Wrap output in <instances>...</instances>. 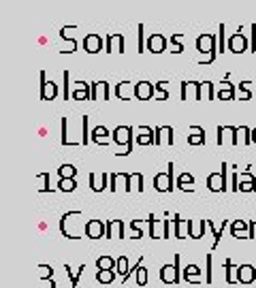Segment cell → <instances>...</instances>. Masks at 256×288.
<instances>
[{"instance_id": "cell-1", "label": "cell", "mask_w": 256, "mask_h": 288, "mask_svg": "<svg viewBox=\"0 0 256 288\" xmlns=\"http://www.w3.org/2000/svg\"><path fill=\"white\" fill-rule=\"evenodd\" d=\"M196 49L201 54H207L203 60H198V66H205V64H211L218 56V49H216V36L214 34H201L196 38Z\"/></svg>"}, {"instance_id": "cell-2", "label": "cell", "mask_w": 256, "mask_h": 288, "mask_svg": "<svg viewBox=\"0 0 256 288\" xmlns=\"http://www.w3.org/2000/svg\"><path fill=\"white\" fill-rule=\"evenodd\" d=\"M179 262H182V254H175L173 256V265H162L160 267V280L164 282V284H179L184 278H182V271L184 269L179 267Z\"/></svg>"}, {"instance_id": "cell-3", "label": "cell", "mask_w": 256, "mask_h": 288, "mask_svg": "<svg viewBox=\"0 0 256 288\" xmlns=\"http://www.w3.org/2000/svg\"><path fill=\"white\" fill-rule=\"evenodd\" d=\"M111 134H113V143L118 147H124L118 156H128L132 152V126H118Z\"/></svg>"}, {"instance_id": "cell-4", "label": "cell", "mask_w": 256, "mask_h": 288, "mask_svg": "<svg viewBox=\"0 0 256 288\" xmlns=\"http://www.w3.org/2000/svg\"><path fill=\"white\" fill-rule=\"evenodd\" d=\"M226 169H228V164L222 162V171L220 173H211V175L207 177V188L211 192H226L230 188L228 182H226Z\"/></svg>"}, {"instance_id": "cell-5", "label": "cell", "mask_w": 256, "mask_h": 288, "mask_svg": "<svg viewBox=\"0 0 256 288\" xmlns=\"http://www.w3.org/2000/svg\"><path fill=\"white\" fill-rule=\"evenodd\" d=\"M173 171H175V164L169 162L166 164V173H158L156 177H154V188L158 192H173Z\"/></svg>"}, {"instance_id": "cell-6", "label": "cell", "mask_w": 256, "mask_h": 288, "mask_svg": "<svg viewBox=\"0 0 256 288\" xmlns=\"http://www.w3.org/2000/svg\"><path fill=\"white\" fill-rule=\"evenodd\" d=\"M107 235V224L102 220H88L86 222V237L88 239H102Z\"/></svg>"}, {"instance_id": "cell-7", "label": "cell", "mask_w": 256, "mask_h": 288, "mask_svg": "<svg viewBox=\"0 0 256 288\" xmlns=\"http://www.w3.org/2000/svg\"><path fill=\"white\" fill-rule=\"evenodd\" d=\"M115 96L120 100H130V98H137V83L132 81H122L115 86Z\"/></svg>"}, {"instance_id": "cell-8", "label": "cell", "mask_w": 256, "mask_h": 288, "mask_svg": "<svg viewBox=\"0 0 256 288\" xmlns=\"http://www.w3.org/2000/svg\"><path fill=\"white\" fill-rule=\"evenodd\" d=\"M58 96V83L47 81V77L41 70V98L43 100H56Z\"/></svg>"}, {"instance_id": "cell-9", "label": "cell", "mask_w": 256, "mask_h": 288, "mask_svg": "<svg viewBox=\"0 0 256 288\" xmlns=\"http://www.w3.org/2000/svg\"><path fill=\"white\" fill-rule=\"evenodd\" d=\"M70 98H75V100L90 98L92 100V86H88V83H83V81H75L73 90H70Z\"/></svg>"}, {"instance_id": "cell-10", "label": "cell", "mask_w": 256, "mask_h": 288, "mask_svg": "<svg viewBox=\"0 0 256 288\" xmlns=\"http://www.w3.org/2000/svg\"><path fill=\"white\" fill-rule=\"evenodd\" d=\"M173 128L171 126H158L156 128V137H154V143L156 145H173Z\"/></svg>"}, {"instance_id": "cell-11", "label": "cell", "mask_w": 256, "mask_h": 288, "mask_svg": "<svg viewBox=\"0 0 256 288\" xmlns=\"http://www.w3.org/2000/svg\"><path fill=\"white\" fill-rule=\"evenodd\" d=\"M190 94H192V100H198V83L196 81H182L179 83V98L188 100Z\"/></svg>"}, {"instance_id": "cell-12", "label": "cell", "mask_w": 256, "mask_h": 288, "mask_svg": "<svg viewBox=\"0 0 256 288\" xmlns=\"http://www.w3.org/2000/svg\"><path fill=\"white\" fill-rule=\"evenodd\" d=\"M105 41H107V45H105L107 54H113V51L124 54V36H122V34H107Z\"/></svg>"}, {"instance_id": "cell-13", "label": "cell", "mask_w": 256, "mask_h": 288, "mask_svg": "<svg viewBox=\"0 0 256 288\" xmlns=\"http://www.w3.org/2000/svg\"><path fill=\"white\" fill-rule=\"evenodd\" d=\"M83 47H86L88 54H98V51L102 49V36L96 34V32L86 34V38H83Z\"/></svg>"}, {"instance_id": "cell-14", "label": "cell", "mask_w": 256, "mask_h": 288, "mask_svg": "<svg viewBox=\"0 0 256 288\" xmlns=\"http://www.w3.org/2000/svg\"><path fill=\"white\" fill-rule=\"evenodd\" d=\"M164 49H166V36L156 32V34H152L147 38V51H152V54H162Z\"/></svg>"}, {"instance_id": "cell-15", "label": "cell", "mask_w": 256, "mask_h": 288, "mask_svg": "<svg viewBox=\"0 0 256 288\" xmlns=\"http://www.w3.org/2000/svg\"><path fill=\"white\" fill-rule=\"evenodd\" d=\"M107 235H105V239H122L124 237V222L122 220H107Z\"/></svg>"}, {"instance_id": "cell-16", "label": "cell", "mask_w": 256, "mask_h": 288, "mask_svg": "<svg viewBox=\"0 0 256 288\" xmlns=\"http://www.w3.org/2000/svg\"><path fill=\"white\" fill-rule=\"evenodd\" d=\"M107 182H109V173H90V188L94 192H102L105 188H109Z\"/></svg>"}, {"instance_id": "cell-17", "label": "cell", "mask_w": 256, "mask_h": 288, "mask_svg": "<svg viewBox=\"0 0 256 288\" xmlns=\"http://www.w3.org/2000/svg\"><path fill=\"white\" fill-rule=\"evenodd\" d=\"M228 49L233 51V54H243V51L248 49V41H246V36H243L241 32H235V34L228 38Z\"/></svg>"}, {"instance_id": "cell-18", "label": "cell", "mask_w": 256, "mask_h": 288, "mask_svg": "<svg viewBox=\"0 0 256 288\" xmlns=\"http://www.w3.org/2000/svg\"><path fill=\"white\" fill-rule=\"evenodd\" d=\"M207 228V220H188V237L190 239H201Z\"/></svg>"}, {"instance_id": "cell-19", "label": "cell", "mask_w": 256, "mask_h": 288, "mask_svg": "<svg viewBox=\"0 0 256 288\" xmlns=\"http://www.w3.org/2000/svg\"><path fill=\"white\" fill-rule=\"evenodd\" d=\"M216 143L218 145H224V143H233L235 145V126H218Z\"/></svg>"}, {"instance_id": "cell-20", "label": "cell", "mask_w": 256, "mask_h": 288, "mask_svg": "<svg viewBox=\"0 0 256 288\" xmlns=\"http://www.w3.org/2000/svg\"><path fill=\"white\" fill-rule=\"evenodd\" d=\"M92 86V100H109V83L107 81H94Z\"/></svg>"}, {"instance_id": "cell-21", "label": "cell", "mask_w": 256, "mask_h": 288, "mask_svg": "<svg viewBox=\"0 0 256 288\" xmlns=\"http://www.w3.org/2000/svg\"><path fill=\"white\" fill-rule=\"evenodd\" d=\"M182 278L184 282H188V284H201V269L196 265H186L184 271H182Z\"/></svg>"}, {"instance_id": "cell-22", "label": "cell", "mask_w": 256, "mask_h": 288, "mask_svg": "<svg viewBox=\"0 0 256 288\" xmlns=\"http://www.w3.org/2000/svg\"><path fill=\"white\" fill-rule=\"evenodd\" d=\"M248 230H250V222L246 220H233L230 224V235L237 239H248Z\"/></svg>"}, {"instance_id": "cell-23", "label": "cell", "mask_w": 256, "mask_h": 288, "mask_svg": "<svg viewBox=\"0 0 256 288\" xmlns=\"http://www.w3.org/2000/svg\"><path fill=\"white\" fill-rule=\"evenodd\" d=\"M154 92H156V86H154V83H150V81H139L137 83V98L139 100H150L154 96Z\"/></svg>"}, {"instance_id": "cell-24", "label": "cell", "mask_w": 256, "mask_h": 288, "mask_svg": "<svg viewBox=\"0 0 256 288\" xmlns=\"http://www.w3.org/2000/svg\"><path fill=\"white\" fill-rule=\"evenodd\" d=\"M256 280V267L254 265H239V284H252Z\"/></svg>"}, {"instance_id": "cell-25", "label": "cell", "mask_w": 256, "mask_h": 288, "mask_svg": "<svg viewBox=\"0 0 256 288\" xmlns=\"http://www.w3.org/2000/svg\"><path fill=\"white\" fill-rule=\"evenodd\" d=\"M139 132H141V134H137V143L139 145H150V143H154V137H156V128L139 126Z\"/></svg>"}, {"instance_id": "cell-26", "label": "cell", "mask_w": 256, "mask_h": 288, "mask_svg": "<svg viewBox=\"0 0 256 288\" xmlns=\"http://www.w3.org/2000/svg\"><path fill=\"white\" fill-rule=\"evenodd\" d=\"M214 100L216 98V88L211 81H201L198 83V100Z\"/></svg>"}, {"instance_id": "cell-27", "label": "cell", "mask_w": 256, "mask_h": 288, "mask_svg": "<svg viewBox=\"0 0 256 288\" xmlns=\"http://www.w3.org/2000/svg\"><path fill=\"white\" fill-rule=\"evenodd\" d=\"M115 265H118V258H113V256L102 254L96 258V269L98 271H115Z\"/></svg>"}, {"instance_id": "cell-28", "label": "cell", "mask_w": 256, "mask_h": 288, "mask_svg": "<svg viewBox=\"0 0 256 288\" xmlns=\"http://www.w3.org/2000/svg\"><path fill=\"white\" fill-rule=\"evenodd\" d=\"M250 145L252 143V130L248 126H239L235 128V145Z\"/></svg>"}, {"instance_id": "cell-29", "label": "cell", "mask_w": 256, "mask_h": 288, "mask_svg": "<svg viewBox=\"0 0 256 288\" xmlns=\"http://www.w3.org/2000/svg\"><path fill=\"white\" fill-rule=\"evenodd\" d=\"M109 132L105 126H96L94 130H92V141L94 143H98V145H109V141H111L113 137H109Z\"/></svg>"}, {"instance_id": "cell-30", "label": "cell", "mask_w": 256, "mask_h": 288, "mask_svg": "<svg viewBox=\"0 0 256 288\" xmlns=\"http://www.w3.org/2000/svg\"><path fill=\"white\" fill-rule=\"evenodd\" d=\"M216 96L220 100H233V96H235V86L230 83L228 79H224L222 83H220V90L216 92Z\"/></svg>"}, {"instance_id": "cell-31", "label": "cell", "mask_w": 256, "mask_h": 288, "mask_svg": "<svg viewBox=\"0 0 256 288\" xmlns=\"http://www.w3.org/2000/svg\"><path fill=\"white\" fill-rule=\"evenodd\" d=\"M224 269H226V282L228 284H239V267L233 265V260H224Z\"/></svg>"}, {"instance_id": "cell-32", "label": "cell", "mask_w": 256, "mask_h": 288, "mask_svg": "<svg viewBox=\"0 0 256 288\" xmlns=\"http://www.w3.org/2000/svg\"><path fill=\"white\" fill-rule=\"evenodd\" d=\"M173 235L177 237V239H186V233H188V220H182L179 216H173Z\"/></svg>"}, {"instance_id": "cell-33", "label": "cell", "mask_w": 256, "mask_h": 288, "mask_svg": "<svg viewBox=\"0 0 256 288\" xmlns=\"http://www.w3.org/2000/svg\"><path fill=\"white\" fill-rule=\"evenodd\" d=\"M190 132H192V134H188V143L190 145H203L205 143V128L190 126Z\"/></svg>"}, {"instance_id": "cell-34", "label": "cell", "mask_w": 256, "mask_h": 288, "mask_svg": "<svg viewBox=\"0 0 256 288\" xmlns=\"http://www.w3.org/2000/svg\"><path fill=\"white\" fill-rule=\"evenodd\" d=\"M177 186L184 192H194V177H192L190 173H182V175L177 177Z\"/></svg>"}, {"instance_id": "cell-35", "label": "cell", "mask_w": 256, "mask_h": 288, "mask_svg": "<svg viewBox=\"0 0 256 288\" xmlns=\"http://www.w3.org/2000/svg\"><path fill=\"white\" fill-rule=\"evenodd\" d=\"M137 188V192H143V175L141 173H130L128 175V192Z\"/></svg>"}, {"instance_id": "cell-36", "label": "cell", "mask_w": 256, "mask_h": 288, "mask_svg": "<svg viewBox=\"0 0 256 288\" xmlns=\"http://www.w3.org/2000/svg\"><path fill=\"white\" fill-rule=\"evenodd\" d=\"M115 273H118L122 280H124L126 275L130 273V267H128V256H124V254L118 256V265H115Z\"/></svg>"}, {"instance_id": "cell-37", "label": "cell", "mask_w": 256, "mask_h": 288, "mask_svg": "<svg viewBox=\"0 0 256 288\" xmlns=\"http://www.w3.org/2000/svg\"><path fill=\"white\" fill-rule=\"evenodd\" d=\"M64 269L68 271V278H70V288H77V284H79V278H81V273L86 271V262L79 267V271H70V265H64Z\"/></svg>"}, {"instance_id": "cell-38", "label": "cell", "mask_w": 256, "mask_h": 288, "mask_svg": "<svg viewBox=\"0 0 256 288\" xmlns=\"http://www.w3.org/2000/svg\"><path fill=\"white\" fill-rule=\"evenodd\" d=\"M115 271H96V282H100V284H113L115 282Z\"/></svg>"}, {"instance_id": "cell-39", "label": "cell", "mask_w": 256, "mask_h": 288, "mask_svg": "<svg viewBox=\"0 0 256 288\" xmlns=\"http://www.w3.org/2000/svg\"><path fill=\"white\" fill-rule=\"evenodd\" d=\"M75 188H77L75 177H70V179H60V182H58V190H62V192H73Z\"/></svg>"}, {"instance_id": "cell-40", "label": "cell", "mask_w": 256, "mask_h": 288, "mask_svg": "<svg viewBox=\"0 0 256 288\" xmlns=\"http://www.w3.org/2000/svg\"><path fill=\"white\" fill-rule=\"evenodd\" d=\"M58 173H60V179H70V177H75L77 169L73 164H62L60 169H58Z\"/></svg>"}, {"instance_id": "cell-41", "label": "cell", "mask_w": 256, "mask_h": 288, "mask_svg": "<svg viewBox=\"0 0 256 288\" xmlns=\"http://www.w3.org/2000/svg\"><path fill=\"white\" fill-rule=\"evenodd\" d=\"M182 32H175V34H173L171 36V51H173V54H182V51H184V47H182V45H179V41H182Z\"/></svg>"}, {"instance_id": "cell-42", "label": "cell", "mask_w": 256, "mask_h": 288, "mask_svg": "<svg viewBox=\"0 0 256 288\" xmlns=\"http://www.w3.org/2000/svg\"><path fill=\"white\" fill-rule=\"evenodd\" d=\"M147 226H150V237H152V239H160L158 233H156V230H158V220L154 218V214L147 216Z\"/></svg>"}, {"instance_id": "cell-43", "label": "cell", "mask_w": 256, "mask_h": 288, "mask_svg": "<svg viewBox=\"0 0 256 288\" xmlns=\"http://www.w3.org/2000/svg\"><path fill=\"white\" fill-rule=\"evenodd\" d=\"M248 86H250V81H241L239 83V90H237V94H239L241 100H250V98H252V92L248 90Z\"/></svg>"}, {"instance_id": "cell-44", "label": "cell", "mask_w": 256, "mask_h": 288, "mask_svg": "<svg viewBox=\"0 0 256 288\" xmlns=\"http://www.w3.org/2000/svg\"><path fill=\"white\" fill-rule=\"evenodd\" d=\"M88 124H90V118L88 115H81V126H83V137H81V145H88L90 143V130H88Z\"/></svg>"}, {"instance_id": "cell-45", "label": "cell", "mask_w": 256, "mask_h": 288, "mask_svg": "<svg viewBox=\"0 0 256 288\" xmlns=\"http://www.w3.org/2000/svg\"><path fill=\"white\" fill-rule=\"evenodd\" d=\"M205 282L207 284L214 282V275H211V254H205Z\"/></svg>"}, {"instance_id": "cell-46", "label": "cell", "mask_w": 256, "mask_h": 288, "mask_svg": "<svg viewBox=\"0 0 256 288\" xmlns=\"http://www.w3.org/2000/svg\"><path fill=\"white\" fill-rule=\"evenodd\" d=\"M156 92L160 100H169V90H166V81H158L156 83Z\"/></svg>"}, {"instance_id": "cell-47", "label": "cell", "mask_w": 256, "mask_h": 288, "mask_svg": "<svg viewBox=\"0 0 256 288\" xmlns=\"http://www.w3.org/2000/svg\"><path fill=\"white\" fill-rule=\"evenodd\" d=\"M130 230H132V239H141L143 237V228H141V224H139V220H130Z\"/></svg>"}, {"instance_id": "cell-48", "label": "cell", "mask_w": 256, "mask_h": 288, "mask_svg": "<svg viewBox=\"0 0 256 288\" xmlns=\"http://www.w3.org/2000/svg\"><path fill=\"white\" fill-rule=\"evenodd\" d=\"M38 179L43 182V186L38 190H41V192H54V188L49 186V173H41V175H38Z\"/></svg>"}, {"instance_id": "cell-49", "label": "cell", "mask_w": 256, "mask_h": 288, "mask_svg": "<svg viewBox=\"0 0 256 288\" xmlns=\"http://www.w3.org/2000/svg\"><path fill=\"white\" fill-rule=\"evenodd\" d=\"M145 284H147V269L141 265L137 271V286H145Z\"/></svg>"}, {"instance_id": "cell-50", "label": "cell", "mask_w": 256, "mask_h": 288, "mask_svg": "<svg viewBox=\"0 0 256 288\" xmlns=\"http://www.w3.org/2000/svg\"><path fill=\"white\" fill-rule=\"evenodd\" d=\"M38 271H41V280H51L54 267H49V265H38Z\"/></svg>"}, {"instance_id": "cell-51", "label": "cell", "mask_w": 256, "mask_h": 288, "mask_svg": "<svg viewBox=\"0 0 256 288\" xmlns=\"http://www.w3.org/2000/svg\"><path fill=\"white\" fill-rule=\"evenodd\" d=\"M218 41H220V47H218V54H224L226 51V47H224V32H226V28H224V24H220V28H218Z\"/></svg>"}, {"instance_id": "cell-52", "label": "cell", "mask_w": 256, "mask_h": 288, "mask_svg": "<svg viewBox=\"0 0 256 288\" xmlns=\"http://www.w3.org/2000/svg\"><path fill=\"white\" fill-rule=\"evenodd\" d=\"M137 36H139V45H137V51H147V47L143 45V24H139L137 26Z\"/></svg>"}, {"instance_id": "cell-53", "label": "cell", "mask_w": 256, "mask_h": 288, "mask_svg": "<svg viewBox=\"0 0 256 288\" xmlns=\"http://www.w3.org/2000/svg\"><path fill=\"white\" fill-rule=\"evenodd\" d=\"M62 145H73L70 143V139H68V130H66V118H62Z\"/></svg>"}, {"instance_id": "cell-54", "label": "cell", "mask_w": 256, "mask_h": 288, "mask_svg": "<svg viewBox=\"0 0 256 288\" xmlns=\"http://www.w3.org/2000/svg\"><path fill=\"white\" fill-rule=\"evenodd\" d=\"M162 239H171V220H162Z\"/></svg>"}, {"instance_id": "cell-55", "label": "cell", "mask_w": 256, "mask_h": 288, "mask_svg": "<svg viewBox=\"0 0 256 288\" xmlns=\"http://www.w3.org/2000/svg\"><path fill=\"white\" fill-rule=\"evenodd\" d=\"M62 77H64V98L68 100V96H70V92H68V70H64Z\"/></svg>"}, {"instance_id": "cell-56", "label": "cell", "mask_w": 256, "mask_h": 288, "mask_svg": "<svg viewBox=\"0 0 256 288\" xmlns=\"http://www.w3.org/2000/svg\"><path fill=\"white\" fill-rule=\"evenodd\" d=\"M248 239H256V220H250V230H248Z\"/></svg>"}, {"instance_id": "cell-57", "label": "cell", "mask_w": 256, "mask_h": 288, "mask_svg": "<svg viewBox=\"0 0 256 288\" xmlns=\"http://www.w3.org/2000/svg\"><path fill=\"white\" fill-rule=\"evenodd\" d=\"M252 51L256 54V24L252 26Z\"/></svg>"}, {"instance_id": "cell-58", "label": "cell", "mask_w": 256, "mask_h": 288, "mask_svg": "<svg viewBox=\"0 0 256 288\" xmlns=\"http://www.w3.org/2000/svg\"><path fill=\"white\" fill-rule=\"evenodd\" d=\"M41 288H56L54 280H51V282H49V280H43V286H41Z\"/></svg>"}, {"instance_id": "cell-59", "label": "cell", "mask_w": 256, "mask_h": 288, "mask_svg": "<svg viewBox=\"0 0 256 288\" xmlns=\"http://www.w3.org/2000/svg\"><path fill=\"white\" fill-rule=\"evenodd\" d=\"M254 141H256V128L252 130V143H254Z\"/></svg>"}]
</instances>
